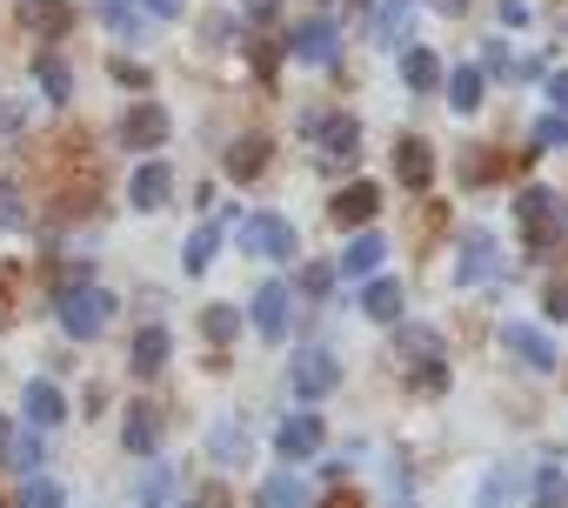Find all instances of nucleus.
I'll use <instances>...</instances> for the list:
<instances>
[{
	"instance_id": "obj_1",
	"label": "nucleus",
	"mask_w": 568,
	"mask_h": 508,
	"mask_svg": "<svg viewBox=\"0 0 568 508\" xmlns=\"http://www.w3.org/2000/svg\"><path fill=\"white\" fill-rule=\"evenodd\" d=\"M515 221H521V234H528V254H548V247L568 241V207H561L555 187H521V194H515Z\"/></svg>"
},
{
	"instance_id": "obj_2",
	"label": "nucleus",
	"mask_w": 568,
	"mask_h": 508,
	"mask_svg": "<svg viewBox=\"0 0 568 508\" xmlns=\"http://www.w3.org/2000/svg\"><path fill=\"white\" fill-rule=\"evenodd\" d=\"M54 315H61V328H68L74 342H101L108 322H114V295L94 288V282H68V288L54 295Z\"/></svg>"
},
{
	"instance_id": "obj_3",
	"label": "nucleus",
	"mask_w": 568,
	"mask_h": 508,
	"mask_svg": "<svg viewBox=\"0 0 568 508\" xmlns=\"http://www.w3.org/2000/svg\"><path fill=\"white\" fill-rule=\"evenodd\" d=\"M241 247L254 254V262H295V254H302V234H295V221H288V214L261 207V214H247V221H241Z\"/></svg>"
},
{
	"instance_id": "obj_4",
	"label": "nucleus",
	"mask_w": 568,
	"mask_h": 508,
	"mask_svg": "<svg viewBox=\"0 0 568 508\" xmlns=\"http://www.w3.org/2000/svg\"><path fill=\"white\" fill-rule=\"evenodd\" d=\"M168 128H174V121H168V108H161V101H134V108L114 121V141H121V148H134V154H154V148L168 141Z\"/></svg>"
},
{
	"instance_id": "obj_5",
	"label": "nucleus",
	"mask_w": 568,
	"mask_h": 508,
	"mask_svg": "<svg viewBox=\"0 0 568 508\" xmlns=\"http://www.w3.org/2000/svg\"><path fill=\"white\" fill-rule=\"evenodd\" d=\"M308 134L322 141V167H328V174L362 154V121H355V114H322V121H308Z\"/></svg>"
},
{
	"instance_id": "obj_6",
	"label": "nucleus",
	"mask_w": 568,
	"mask_h": 508,
	"mask_svg": "<svg viewBox=\"0 0 568 508\" xmlns=\"http://www.w3.org/2000/svg\"><path fill=\"white\" fill-rule=\"evenodd\" d=\"M322 441H328V428H322V415H315V408H302V415H288V421L274 428L281 461H308V455H322Z\"/></svg>"
},
{
	"instance_id": "obj_7",
	"label": "nucleus",
	"mask_w": 568,
	"mask_h": 508,
	"mask_svg": "<svg viewBox=\"0 0 568 508\" xmlns=\"http://www.w3.org/2000/svg\"><path fill=\"white\" fill-rule=\"evenodd\" d=\"M288 54L308 61V68H335V61H342V28H335V21H302V28L288 34Z\"/></svg>"
},
{
	"instance_id": "obj_8",
	"label": "nucleus",
	"mask_w": 568,
	"mask_h": 508,
	"mask_svg": "<svg viewBox=\"0 0 568 508\" xmlns=\"http://www.w3.org/2000/svg\"><path fill=\"white\" fill-rule=\"evenodd\" d=\"M288 382H295V395H302V402H322V395H335V382H342V362H335L328 348H302Z\"/></svg>"
},
{
	"instance_id": "obj_9",
	"label": "nucleus",
	"mask_w": 568,
	"mask_h": 508,
	"mask_svg": "<svg viewBox=\"0 0 568 508\" xmlns=\"http://www.w3.org/2000/svg\"><path fill=\"white\" fill-rule=\"evenodd\" d=\"M501 348H508L521 368H535V375H555V342H548L541 328H528V322H501Z\"/></svg>"
},
{
	"instance_id": "obj_10",
	"label": "nucleus",
	"mask_w": 568,
	"mask_h": 508,
	"mask_svg": "<svg viewBox=\"0 0 568 508\" xmlns=\"http://www.w3.org/2000/svg\"><path fill=\"white\" fill-rule=\"evenodd\" d=\"M288 315H295V295L281 288V282H267V288L254 295V308H247V322H254L261 342H281V335H288Z\"/></svg>"
},
{
	"instance_id": "obj_11",
	"label": "nucleus",
	"mask_w": 568,
	"mask_h": 508,
	"mask_svg": "<svg viewBox=\"0 0 568 508\" xmlns=\"http://www.w3.org/2000/svg\"><path fill=\"white\" fill-rule=\"evenodd\" d=\"M395 181H402L408 194H422V187L435 181V148H428L422 134H402V141H395Z\"/></svg>"
},
{
	"instance_id": "obj_12",
	"label": "nucleus",
	"mask_w": 568,
	"mask_h": 508,
	"mask_svg": "<svg viewBox=\"0 0 568 508\" xmlns=\"http://www.w3.org/2000/svg\"><path fill=\"white\" fill-rule=\"evenodd\" d=\"M168 194H174L168 161H161V154H154V161H141V167H134V181H128V201H134L141 214H161V207H168Z\"/></svg>"
},
{
	"instance_id": "obj_13",
	"label": "nucleus",
	"mask_w": 568,
	"mask_h": 508,
	"mask_svg": "<svg viewBox=\"0 0 568 508\" xmlns=\"http://www.w3.org/2000/svg\"><path fill=\"white\" fill-rule=\"evenodd\" d=\"M495 275H501L495 241H488V234H468V241H462V254H455V282H462V288H475V282H495Z\"/></svg>"
},
{
	"instance_id": "obj_14",
	"label": "nucleus",
	"mask_w": 568,
	"mask_h": 508,
	"mask_svg": "<svg viewBox=\"0 0 568 508\" xmlns=\"http://www.w3.org/2000/svg\"><path fill=\"white\" fill-rule=\"evenodd\" d=\"M375 207H382V187H375V181H355V187H342V194L328 201V214H335L342 227H368Z\"/></svg>"
},
{
	"instance_id": "obj_15",
	"label": "nucleus",
	"mask_w": 568,
	"mask_h": 508,
	"mask_svg": "<svg viewBox=\"0 0 568 508\" xmlns=\"http://www.w3.org/2000/svg\"><path fill=\"white\" fill-rule=\"evenodd\" d=\"M402 282H388V275H368V288H362V315L368 322H382V328H395L402 322Z\"/></svg>"
},
{
	"instance_id": "obj_16",
	"label": "nucleus",
	"mask_w": 568,
	"mask_h": 508,
	"mask_svg": "<svg viewBox=\"0 0 568 508\" xmlns=\"http://www.w3.org/2000/svg\"><path fill=\"white\" fill-rule=\"evenodd\" d=\"M121 441H128V455H154L161 448V415H154V402H134L128 408V421H121Z\"/></svg>"
},
{
	"instance_id": "obj_17",
	"label": "nucleus",
	"mask_w": 568,
	"mask_h": 508,
	"mask_svg": "<svg viewBox=\"0 0 568 508\" xmlns=\"http://www.w3.org/2000/svg\"><path fill=\"white\" fill-rule=\"evenodd\" d=\"M254 508H315V495H308V481H302V475L281 468V475H267V481L254 488Z\"/></svg>"
},
{
	"instance_id": "obj_18",
	"label": "nucleus",
	"mask_w": 568,
	"mask_h": 508,
	"mask_svg": "<svg viewBox=\"0 0 568 508\" xmlns=\"http://www.w3.org/2000/svg\"><path fill=\"white\" fill-rule=\"evenodd\" d=\"M382 254H388V241H382L375 227H362V234L348 241V254H342V275H348V282H368V275L382 268Z\"/></svg>"
},
{
	"instance_id": "obj_19",
	"label": "nucleus",
	"mask_w": 568,
	"mask_h": 508,
	"mask_svg": "<svg viewBox=\"0 0 568 508\" xmlns=\"http://www.w3.org/2000/svg\"><path fill=\"white\" fill-rule=\"evenodd\" d=\"M168 348H174V342H168V328L154 322V328H141V335H134V355H128V368L148 382V375H161V368H168Z\"/></svg>"
},
{
	"instance_id": "obj_20",
	"label": "nucleus",
	"mask_w": 568,
	"mask_h": 508,
	"mask_svg": "<svg viewBox=\"0 0 568 508\" xmlns=\"http://www.w3.org/2000/svg\"><path fill=\"white\" fill-rule=\"evenodd\" d=\"M21 408H28V421H34V428H61V421H68V402H61V388H54V382H28Z\"/></svg>"
},
{
	"instance_id": "obj_21",
	"label": "nucleus",
	"mask_w": 568,
	"mask_h": 508,
	"mask_svg": "<svg viewBox=\"0 0 568 508\" xmlns=\"http://www.w3.org/2000/svg\"><path fill=\"white\" fill-rule=\"evenodd\" d=\"M267 154H274V148H267L261 134H241V141H227V174H234V181H254V174L267 167Z\"/></svg>"
},
{
	"instance_id": "obj_22",
	"label": "nucleus",
	"mask_w": 568,
	"mask_h": 508,
	"mask_svg": "<svg viewBox=\"0 0 568 508\" xmlns=\"http://www.w3.org/2000/svg\"><path fill=\"white\" fill-rule=\"evenodd\" d=\"M214 254H221V221H201V227L187 234V247H181V268H187V275H207Z\"/></svg>"
},
{
	"instance_id": "obj_23",
	"label": "nucleus",
	"mask_w": 568,
	"mask_h": 508,
	"mask_svg": "<svg viewBox=\"0 0 568 508\" xmlns=\"http://www.w3.org/2000/svg\"><path fill=\"white\" fill-rule=\"evenodd\" d=\"M402 81H408L415 94H435V88H442V61H435L428 48H402Z\"/></svg>"
},
{
	"instance_id": "obj_24",
	"label": "nucleus",
	"mask_w": 568,
	"mask_h": 508,
	"mask_svg": "<svg viewBox=\"0 0 568 508\" xmlns=\"http://www.w3.org/2000/svg\"><path fill=\"white\" fill-rule=\"evenodd\" d=\"M168 488H174V475H168V468H161V461L148 455V468H141V481L128 488V508H161V501H168Z\"/></svg>"
},
{
	"instance_id": "obj_25",
	"label": "nucleus",
	"mask_w": 568,
	"mask_h": 508,
	"mask_svg": "<svg viewBox=\"0 0 568 508\" xmlns=\"http://www.w3.org/2000/svg\"><path fill=\"white\" fill-rule=\"evenodd\" d=\"M34 88H41V94L61 108V101L74 94V74H68V61H61V54H41V61H34Z\"/></svg>"
},
{
	"instance_id": "obj_26",
	"label": "nucleus",
	"mask_w": 568,
	"mask_h": 508,
	"mask_svg": "<svg viewBox=\"0 0 568 508\" xmlns=\"http://www.w3.org/2000/svg\"><path fill=\"white\" fill-rule=\"evenodd\" d=\"M481 94H488L481 68H455V74H448V108H455V114H475V108H481Z\"/></svg>"
},
{
	"instance_id": "obj_27",
	"label": "nucleus",
	"mask_w": 568,
	"mask_h": 508,
	"mask_svg": "<svg viewBox=\"0 0 568 508\" xmlns=\"http://www.w3.org/2000/svg\"><path fill=\"white\" fill-rule=\"evenodd\" d=\"M21 508H68V488H61L54 475H41V468H34V475L21 481Z\"/></svg>"
},
{
	"instance_id": "obj_28",
	"label": "nucleus",
	"mask_w": 568,
	"mask_h": 508,
	"mask_svg": "<svg viewBox=\"0 0 568 508\" xmlns=\"http://www.w3.org/2000/svg\"><path fill=\"white\" fill-rule=\"evenodd\" d=\"M408 14H415V0H382V48H408Z\"/></svg>"
},
{
	"instance_id": "obj_29",
	"label": "nucleus",
	"mask_w": 568,
	"mask_h": 508,
	"mask_svg": "<svg viewBox=\"0 0 568 508\" xmlns=\"http://www.w3.org/2000/svg\"><path fill=\"white\" fill-rule=\"evenodd\" d=\"M395 348H402V362L415 368V362H435V355H442V335H435V328H402Z\"/></svg>"
},
{
	"instance_id": "obj_30",
	"label": "nucleus",
	"mask_w": 568,
	"mask_h": 508,
	"mask_svg": "<svg viewBox=\"0 0 568 508\" xmlns=\"http://www.w3.org/2000/svg\"><path fill=\"white\" fill-rule=\"evenodd\" d=\"M201 335H207V342H221V348H227V342H234V335H241V315H234V308H201Z\"/></svg>"
},
{
	"instance_id": "obj_31",
	"label": "nucleus",
	"mask_w": 568,
	"mask_h": 508,
	"mask_svg": "<svg viewBox=\"0 0 568 508\" xmlns=\"http://www.w3.org/2000/svg\"><path fill=\"white\" fill-rule=\"evenodd\" d=\"M94 14H108V28H114V34H128V41H141V14L128 8V0H94Z\"/></svg>"
},
{
	"instance_id": "obj_32",
	"label": "nucleus",
	"mask_w": 568,
	"mask_h": 508,
	"mask_svg": "<svg viewBox=\"0 0 568 508\" xmlns=\"http://www.w3.org/2000/svg\"><path fill=\"white\" fill-rule=\"evenodd\" d=\"M14 227H28V207H21V194L0 181V234H14Z\"/></svg>"
},
{
	"instance_id": "obj_33",
	"label": "nucleus",
	"mask_w": 568,
	"mask_h": 508,
	"mask_svg": "<svg viewBox=\"0 0 568 508\" xmlns=\"http://www.w3.org/2000/svg\"><path fill=\"white\" fill-rule=\"evenodd\" d=\"M108 74H114L121 88H154V74H148L141 61H128V54H114V61H108Z\"/></svg>"
},
{
	"instance_id": "obj_34",
	"label": "nucleus",
	"mask_w": 568,
	"mask_h": 508,
	"mask_svg": "<svg viewBox=\"0 0 568 508\" xmlns=\"http://www.w3.org/2000/svg\"><path fill=\"white\" fill-rule=\"evenodd\" d=\"M561 141H568V121L561 114H541L535 134H528V148H561Z\"/></svg>"
},
{
	"instance_id": "obj_35",
	"label": "nucleus",
	"mask_w": 568,
	"mask_h": 508,
	"mask_svg": "<svg viewBox=\"0 0 568 508\" xmlns=\"http://www.w3.org/2000/svg\"><path fill=\"white\" fill-rule=\"evenodd\" d=\"M21 14H28V21H34V28H41V21H48V28H54V34H61V28H68V8H61V0H28V8H21Z\"/></svg>"
},
{
	"instance_id": "obj_36",
	"label": "nucleus",
	"mask_w": 568,
	"mask_h": 508,
	"mask_svg": "<svg viewBox=\"0 0 568 508\" xmlns=\"http://www.w3.org/2000/svg\"><path fill=\"white\" fill-rule=\"evenodd\" d=\"M8 468L34 475V468H41V441H34V435H14V455H8Z\"/></svg>"
},
{
	"instance_id": "obj_37",
	"label": "nucleus",
	"mask_w": 568,
	"mask_h": 508,
	"mask_svg": "<svg viewBox=\"0 0 568 508\" xmlns=\"http://www.w3.org/2000/svg\"><path fill=\"white\" fill-rule=\"evenodd\" d=\"M201 41H207V48H227V41H234V21H227V14H207V21H201Z\"/></svg>"
},
{
	"instance_id": "obj_38",
	"label": "nucleus",
	"mask_w": 568,
	"mask_h": 508,
	"mask_svg": "<svg viewBox=\"0 0 568 508\" xmlns=\"http://www.w3.org/2000/svg\"><path fill=\"white\" fill-rule=\"evenodd\" d=\"M207 448H214L221 461H234V455H241V435H234V428H214V435H207Z\"/></svg>"
},
{
	"instance_id": "obj_39",
	"label": "nucleus",
	"mask_w": 568,
	"mask_h": 508,
	"mask_svg": "<svg viewBox=\"0 0 568 508\" xmlns=\"http://www.w3.org/2000/svg\"><path fill=\"white\" fill-rule=\"evenodd\" d=\"M141 14H154V21H174V14H187V0H141Z\"/></svg>"
},
{
	"instance_id": "obj_40",
	"label": "nucleus",
	"mask_w": 568,
	"mask_h": 508,
	"mask_svg": "<svg viewBox=\"0 0 568 508\" xmlns=\"http://www.w3.org/2000/svg\"><path fill=\"white\" fill-rule=\"evenodd\" d=\"M501 21H508V28H521V21H528V0H501Z\"/></svg>"
},
{
	"instance_id": "obj_41",
	"label": "nucleus",
	"mask_w": 568,
	"mask_h": 508,
	"mask_svg": "<svg viewBox=\"0 0 568 508\" xmlns=\"http://www.w3.org/2000/svg\"><path fill=\"white\" fill-rule=\"evenodd\" d=\"M548 315H555V322H568V288H548Z\"/></svg>"
},
{
	"instance_id": "obj_42",
	"label": "nucleus",
	"mask_w": 568,
	"mask_h": 508,
	"mask_svg": "<svg viewBox=\"0 0 568 508\" xmlns=\"http://www.w3.org/2000/svg\"><path fill=\"white\" fill-rule=\"evenodd\" d=\"M548 101H555V108H568V74H548Z\"/></svg>"
},
{
	"instance_id": "obj_43",
	"label": "nucleus",
	"mask_w": 568,
	"mask_h": 508,
	"mask_svg": "<svg viewBox=\"0 0 568 508\" xmlns=\"http://www.w3.org/2000/svg\"><path fill=\"white\" fill-rule=\"evenodd\" d=\"M247 14H254V21H274V14H281V0H247Z\"/></svg>"
},
{
	"instance_id": "obj_44",
	"label": "nucleus",
	"mask_w": 568,
	"mask_h": 508,
	"mask_svg": "<svg viewBox=\"0 0 568 508\" xmlns=\"http://www.w3.org/2000/svg\"><path fill=\"white\" fill-rule=\"evenodd\" d=\"M14 435H21L14 421H0V461H8V455H14Z\"/></svg>"
},
{
	"instance_id": "obj_45",
	"label": "nucleus",
	"mask_w": 568,
	"mask_h": 508,
	"mask_svg": "<svg viewBox=\"0 0 568 508\" xmlns=\"http://www.w3.org/2000/svg\"><path fill=\"white\" fill-rule=\"evenodd\" d=\"M428 8H435V14H462V8H468V0H428Z\"/></svg>"
},
{
	"instance_id": "obj_46",
	"label": "nucleus",
	"mask_w": 568,
	"mask_h": 508,
	"mask_svg": "<svg viewBox=\"0 0 568 508\" xmlns=\"http://www.w3.org/2000/svg\"><path fill=\"white\" fill-rule=\"evenodd\" d=\"M535 508H561V501H555V488H541V501H535Z\"/></svg>"
},
{
	"instance_id": "obj_47",
	"label": "nucleus",
	"mask_w": 568,
	"mask_h": 508,
	"mask_svg": "<svg viewBox=\"0 0 568 508\" xmlns=\"http://www.w3.org/2000/svg\"><path fill=\"white\" fill-rule=\"evenodd\" d=\"M328 508H362V501H348V495H335V501H328Z\"/></svg>"
}]
</instances>
